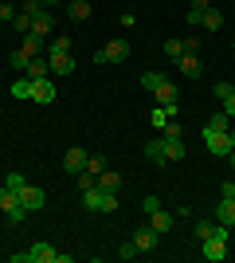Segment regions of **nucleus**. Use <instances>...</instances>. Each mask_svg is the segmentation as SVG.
<instances>
[{
	"instance_id": "nucleus-1",
	"label": "nucleus",
	"mask_w": 235,
	"mask_h": 263,
	"mask_svg": "<svg viewBox=\"0 0 235 263\" xmlns=\"http://www.w3.org/2000/svg\"><path fill=\"white\" fill-rule=\"evenodd\" d=\"M4 185L16 189V197H20V204H24L28 212H39V209L47 204V193H44V189H35V185H28L20 173H8V181H4Z\"/></svg>"
},
{
	"instance_id": "nucleus-2",
	"label": "nucleus",
	"mask_w": 235,
	"mask_h": 263,
	"mask_svg": "<svg viewBox=\"0 0 235 263\" xmlns=\"http://www.w3.org/2000/svg\"><path fill=\"white\" fill-rule=\"evenodd\" d=\"M12 263H59V252L55 248H51V243H32V248H28V252H16L12 255Z\"/></svg>"
},
{
	"instance_id": "nucleus-3",
	"label": "nucleus",
	"mask_w": 235,
	"mask_h": 263,
	"mask_svg": "<svg viewBox=\"0 0 235 263\" xmlns=\"http://www.w3.org/2000/svg\"><path fill=\"white\" fill-rule=\"evenodd\" d=\"M0 212H4V216H8L12 224H20V220H24V212H28V209L20 204V197H16V189H8V185L0 189Z\"/></svg>"
},
{
	"instance_id": "nucleus-4",
	"label": "nucleus",
	"mask_w": 235,
	"mask_h": 263,
	"mask_svg": "<svg viewBox=\"0 0 235 263\" xmlns=\"http://www.w3.org/2000/svg\"><path fill=\"white\" fill-rule=\"evenodd\" d=\"M122 59H130V44H125V40H110V44L94 55V63H122Z\"/></svg>"
},
{
	"instance_id": "nucleus-5",
	"label": "nucleus",
	"mask_w": 235,
	"mask_h": 263,
	"mask_svg": "<svg viewBox=\"0 0 235 263\" xmlns=\"http://www.w3.org/2000/svg\"><path fill=\"white\" fill-rule=\"evenodd\" d=\"M204 145H208L216 157H227V154H231V142H227V134H220V130H204Z\"/></svg>"
},
{
	"instance_id": "nucleus-6",
	"label": "nucleus",
	"mask_w": 235,
	"mask_h": 263,
	"mask_svg": "<svg viewBox=\"0 0 235 263\" xmlns=\"http://www.w3.org/2000/svg\"><path fill=\"white\" fill-rule=\"evenodd\" d=\"M63 169H67V173H82V169H87V149H82V145H71L67 154H63Z\"/></svg>"
},
{
	"instance_id": "nucleus-7",
	"label": "nucleus",
	"mask_w": 235,
	"mask_h": 263,
	"mask_svg": "<svg viewBox=\"0 0 235 263\" xmlns=\"http://www.w3.org/2000/svg\"><path fill=\"white\" fill-rule=\"evenodd\" d=\"M157 240H161V232L149 228V224H141V228H134V243H137V252H153Z\"/></svg>"
},
{
	"instance_id": "nucleus-8",
	"label": "nucleus",
	"mask_w": 235,
	"mask_h": 263,
	"mask_svg": "<svg viewBox=\"0 0 235 263\" xmlns=\"http://www.w3.org/2000/svg\"><path fill=\"white\" fill-rule=\"evenodd\" d=\"M204 243V259H208V263H220V259H227V243L224 240H200Z\"/></svg>"
},
{
	"instance_id": "nucleus-9",
	"label": "nucleus",
	"mask_w": 235,
	"mask_h": 263,
	"mask_svg": "<svg viewBox=\"0 0 235 263\" xmlns=\"http://www.w3.org/2000/svg\"><path fill=\"white\" fill-rule=\"evenodd\" d=\"M32 99H35V102H44V106H47V102H55V83H51V75H47V79H35Z\"/></svg>"
},
{
	"instance_id": "nucleus-10",
	"label": "nucleus",
	"mask_w": 235,
	"mask_h": 263,
	"mask_svg": "<svg viewBox=\"0 0 235 263\" xmlns=\"http://www.w3.org/2000/svg\"><path fill=\"white\" fill-rule=\"evenodd\" d=\"M51 28H55V20H51V12L44 8V12L32 20V32H28V35H39V40H47V35H51Z\"/></svg>"
},
{
	"instance_id": "nucleus-11",
	"label": "nucleus",
	"mask_w": 235,
	"mask_h": 263,
	"mask_svg": "<svg viewBox=\"0 0 235 263\" xmlns=\"http://www.w3.org/2000/svg\"><path fill=\"white\" fill-rule=\"evenodd\" d=\"M47 63H51V75H71V71H75V59H71V51H63V55H47Z\"/></svg>"
},
{
	"instance_id": "nucleus-12",
	"label": "nucleus",
	"mask_w": 235,
	"mask_h": 263,
	"mask_svg": "<svg viewBox=\"0 0 235 263\" xmlns=\"http://www.w3.org/2000/svg\"><path fill=\"white\" fill-rule=\"evenodd\" d=\"M216 220L227 224V228L235 224V197H220V204H216Z\"/></svg>"
},
{
	"instance_id": "nucleus-13",
	"label": "nucleus",
	"mask_w": 235,
	"mask_h": 263,
	"mask_svg": "<svg viewBox=\"0 0 235 263\" xmlns=\"http://www.w3.org/2000/svg\"><path fill=\"white\" fill-rule=\"evenodd\" d=\"M145 157L153 165H165L168 157H165V138H149V145H145Z\"/></svg>"
},
{
	"instance_id": "nucleus-14",
	"label": "nucleus",
	"mask_w": 235,
	"mask_h": 263,
	"mask_svg": "<svg viewBox=\"0 0 235 263\" xmlns=\"http://www.w3.org/2000/svg\"><path fill=\"white\" fill-rule=\"evenodd\" d=\"M82 209H87V212H98V209H102V189H98V185L82 189Z\"/></svg>"
},
{
	"instance_id": "nucleus-15",
	"label": "nucleus",
	"mask_w": 235,
	"mask_h": 263,
	"mask_svg": "<svg viewBox=\"0 0 235 263\" xmlns=\"http://www.w3.org/2000/svg\"><path fill=\"white\" fill-rule=\"evenodd\" d=\"M24 75L32 79V83H35V79H47V75H51V63H47V59H32V63L24 67Z\"/></svg>"
},
{
	"instance_id": "nucleus-16",
	"label": "nucleus",
	"mask_w": 235,
	"mask_h": 263,
	"mask_svg": "<svg viewBox=\"0 0 235 263\" xmlns=\"http://www.w3.org/2000/svg\"><path fill=\"white\" fill-rule=\"evenodd\" d=\"M165 138V157L168 161H180L184 157V138H168V134H161Z\"/></svg>"
},
{
	"instance_id": "nucleus-17",
	"label": "nucleus",
	"mask_w": 235,
	"mask_h": 263,
	"mask_svg": "<svg viewBox=\"0 0 235 263\" xmlns=\"http://www.w3.org/2000/svg\"><path fill=\"white\" fill-rule=\"evenodd\" d=\"M180 75L184 79H200V59H196V55H180Z\"/></svg>"
},
{
	"instance_id": "nucleus-18",
	"label": "nucleus",
	"mask_w": 235,
	"mask_h": 263,
	"mask_svg": "<svg viewBox=\"0 0 235 263\" xmlns=\"http://www.w3.org/2000/svg\"><path fill=\"white\" fill-rule=\"evenodd\" d=\"M200 28H204V32H216V28H224V12H220V8H208V12L200 16Z\"/></svg>"
},
{
	"instance_id": "nucleus-19",
	"label": "nucleus",
	"mask_w": 235,
	"mask_h": 263,
	"mask_svg": "<svg viewBox=\"0 0 235 263\" xmlns=\"http://www.w3.org/2000/svg\"><path fill=\"white\" fill-rule=\"evenodd\" d=\"M149 228H157L161 236H165L168 228H173V216H168L165 209H157V212H149Z\"/></svg>"
},
{
	"instance_id": "nucleus-20",
	"label": "nucleus",
	"mask_w": 235,
	"mask_h": 263,
	"mask_svg": "<svg viewBox=\"0 0 235 263\" xmlns=\"http://www.w3.org/2000/svg\"><path fill=\"white\" fill-rule=\"evenodd\" d=\"M165 83H168L165 71H145V75H141V87H145V90H161Z\"/></svg>"
},
{
	"instance_id": "nucleus-21",
	"label": "nucleus",
	"mask_w": 235,
	"mask_h": 263,
	"mask_svg": "<svg viewBox=\"0 0 235 263\" xmlns=\"http://www.w3.org/2000/svg\"><path fill=\"white\" fill-rule=\"evenodd\" d=\"M32 90H35V83L28 75H20L16 83H12V99H32Z\"/></svg>"
},
{
	"instance_id": "nucleus-22",
	"label": "nucleus",
	"mask_w": 235,
	"mask_h": 263,
	"mask_svg": "<svg viewBox=\"0 0 235 263\" xmlns=\"http://www.w3.org/2000/svg\"><path fill=\"white\" fill-rule=\"evenodd\" d=\"M208 8H212V0H192V4H188V24H192V28H200V16Z\"/></svg>"
},
{
	"instance_id": "nucleus-23",
	"label": "nucleus",
	"mask_w": 235,
	"mask_h": 263,
	"mask_svg": "<svg viewBox=\"0 0 235 263\" xmlns=\"http://www.w3.org/2000/svg\"><path fill=\"white\" fill-rule=\"evenodd\" d=\"M20 51H24V55H32V59H39V55H44V40H39V35H24Z\"/></svg>"
},
{
	"instance_id": "nucleus-24",
	"label": "nucleus",
	"mask_w": 235,
	"mask_h": 263,
	"mask_svg": "<svg viewBox=\"0 0 235 263\" xmlns=\"http://www.w3.org/2000/svg\"><path fill=\"white\" fill-rule=\"evenodd\" d=\"M98 189L102 193H118V189H122V177L114 173V169H106V173L98 177Z\"/></svg>"
},
{
	"instance_id": "nucleus-25",
	"label": "nucleus",
	"mask_w": 235,
	"mask_h": 263,
	"mask_svg": "<svg viewBox=\"0 0 235 263\" xmlns=\"http://www.w3.org/2000/svg\"><path fill=\"white\" fill-rule=\"evenodd\" d=\"M153 95H157V106H168V102H177V83L168 79L165 87H161V90H153Z\"/></svg>"
},
{
	"instance_id": "nucleus-26",
	"label": "nucleus",
	"mask_w": 235,
	"mask_h": 263,
	"mask_svg": "<svg viewBox=\"0 0 235 263\" xmlns=\"http://www.w3.org/2000/svg\"><path fill=\"white\" fill-rule=\"evenodd\" d=\"M71 20H90V12H94V8H90V0H71Z\"/></svg>"
},
{
	"instance_id": "nucleus-27",
	"label": "nucleus",
	"mask_w": 235,
	"mask_h": 263,
	"mask_svg": "<svg viewBox=\"0 0 235 263\" xmlns=\"http://www.w3.org/2000/svg\"><path fill=\"white\" fill-rule=\"evenodd\" d=\"M87 173L98 181V177L106 173V157H102V154H90V157H87Z\"/></svg>"
},
{
	"instance_id": "nucleus-28",
	"label": "nucleus",
	"mask_w": 235,
	"mask_h": 263,
	"mask_svg": "<svg viewBox=\"0 0 235 263\" xmlns=\"http://www.w3.org/2000/svg\"><path fill=\"white\" fill-rule=\"evenodd\" d=\"M32 20H35L32 12H16V20H12V32H20V35H28V32H32Z\"/></svg>"
},
{
	"instance_id": "nucleus-29",
	"label": "nucleus",
	"mask_w": 235,
	"mask_h": 263,
	"mask_svg": "<svg viewBox=\"0 0 235 263\" xmlns=\"http://www.w3.org/2000/svg\"><path fill=\"white\" fill-rule=\"evenodd\" d=\"M204 130H220V134H227V130H231V118L220 110V114H212V118H208V126H204Z\"/></svg>"
},
{
	"instance_id": "nucleus-30",
	"label": "nucleus",
	"mask_w": 235,
	"mask_h": 263,
	"mask_svg": "<svg viewBox=\"0 0 235 263\" xmlns=\"http://www.w3.org/2000/svg\"><path fill=\"white\" fill-rule=\"evenodd\" d=\"M63 51H71V40H67V35H55L51 47H47V55H63Z\"/></svg>"
},
{
	"instance_id": "nucleus-31",
	"label": "nucleus",
	"mask_w": 235,
	"mask_h": 263,
	"mask_svg": "<svg viewBox=\"0 0 235 263\" xmlns=\"http://www.w3.org/2000/svg\"><path fill=\"white\" fill-rule=\"evenodd\" d=\"M165 55L168 59H180L184 55V40H165Z\"/></svg>"
},
{
	"instance_id": "nucleus-32",
	"label": "nucleus",
	"mask_w": 235,
	"mask_h": 263,
	"mask_svg": "<svg viewBox=\"0 0 235 263\" xmlns=\"http://www.w3.org/2000/svg\"><path fill=\"white\" fill-rule=\"evenodd\" d=\"M8 63H12V67H16V71H24V67L32 63V55H24V51H20V47H16V51H12V55H8Z\"/></svg>"
},
{
	"instance_id": "nucleus-33",
	"label": "nucleus",
	"mask_w": 235,
	"mask_h": 263,
	"mask_svg": "<svg viewBox=\"0 0 235 263\" xmlns=\"http://www.w3.org/2000/svg\"><path fill=\"white\" fill-rule=\"evenodd\" d=\"M165 122H168V110L165 106H157L153 114H149V126H157V130H165Z\"/></svg>"
},
{
	"instance_id": "nucleus-34",
	"label": "nucleus",
	"mask_w": 235,
	"mask_h": 263,
	"mask_svg": "<svg viewBox=\"0 0 235 263\" xmlns=\"http://www.w3.org/2000/svg\"><path fill=\"white\" fill-rule=\"evenodd\" d=\"M192 232H196V240H208V236H212V220H196Z\"/></svg>"
},
{
	"instance_id": "nucleus-35",
	"label": "nucleus",
	"mask_w": 235,
	"mask_h": 263,
	"mask_svg": "<svg viewBox=\"0 0 235 263\" xmlns=\"http://www.w3.org/2000/svg\"><path fill=\"white\" fill-rule=\"evenodd\" d=\"M98 212H118V193H102V209Z\"/></svg>"
},
{
	"instance_id": "nucleus-36",
	"label": "nucleus",
	"mask_w": 235,
	"mask_h": 263,
	"mask_svg": "<svg viewBox=\"0 0 235 263\" xmlns=\"http://www.w3.org/2000/svg\"><path fill=\"white\" fill-rule=\"evenodd\" d=\"M137 255H141V252H137V243H134V240L118 248V259H137Z\"/></svg>"
},
{
	"instance_id": "nucleus-37",
	"label": "nucleus",
	"mask_w": 235,
	"mask_h": 263,
	"mask_svg": "<svg viewBox=\"0 0 235 263\" xmlns=\"http://www.w3.org/2000/svg\"><path fill=\"white\" fill-rule=\"evenodd\" d=\"M212 95H216V99H220V102H224L227 95H231V83H216V87H212Z\"/></svg>"
},
{
	"instance_id": "nucleus-38",
	"label": "nucleus",
	"mask_w": 235,
	"mask_h": 263,
	"mask_svg": "<svg viewBox=\"0 0 235 263\" xmlns=\"http://www.w3.org/2000/svg\"><path fill=\"white\" fill-rule=\"evenodd\" d=\"M16 20V8H12V4H0V24H12Z\"/></svg>"
},
{
	"instance_id": "nucleus-39",
	"label": "nucleus",
	"mask_w": 235,
	"mask_h": 263,
	"mask_svg": "<svg viewBox=\"0 0 235 263\" xmlns=\"http://www.w3.org/2000/svg\"><path fill=\"white\" fill-rule=\"evenodd\" d=\"M141 209H145V216H149V212L161 209V200H157V197H145V200H141Z\"/></svg>"
},
{
	"instance_id": "nucleus-40",
	"label": "nucleus",
	"mask_w": 235,
	"mask_h": 263,
	"mask_svg": "<svg viewBox=\"0 0 235 263\" xmlns=\"http://www.w3.org/2000/svg\"><path fill=\"white\" fill-rule=\"evenodd\" d=\"M224 114L235 122V95H227V99H224Z\"/></svg>"
},
{
	"instance_id": "nucleus-41",
	"label": "nucleus",
	"mask_w": 235,
	"mask_h": 263,
	"mask_svg": "<svg viewBox=\"0 0 235 263\" xmlns=\"http://www.w3.org/2000/svg\"><path fill=\"white\" fill-rule=\"evenodd\" d=\"M196 47H200V40H196V35H184V51L196 55Z\"/></svg>"
},
{
	"instance_id": "nucleus-42",
	"label": "nucleus",
	"mask_w": 235,
	"mask_h": 263,
	"mask_svg": "<svg viewBox=\"0 0 235 263\" xmlns=\"http://www.w3.org/2000/svg\"><path fill=\"white\" fill-rule=\"evenodd\" d=\"M220 197H235V181H224V185H220Z\"/></svg>"
},
{
	"instance_id": "nucleus-43",
	"label": "nucleus",
	"mask_w": 235,
	"mask_h": 263,
	"mask_svg": "<svg viewBox=\"0 0 235 263\" xmlns=\"http://www.w3.org/2000/svg\"><path fill=\"white\" fill-rule=\"evenodd\" d=\"M227 142H231V149H235V126H231V130H227Z\"/></svg>"
},
{
	"instance_id": "nucleus-44",
	"label": "nucleus",
	"mask_w": 235,
	"mask_h": 263,
	"mask_svg": "<svg viewBox=\"0 0 235 263\" xmlns=\"http://www.w3.org/2000/svg\"><path fill=\"white\" fill-rule=\"evenodd\" d=\"M227 161H231V169H235V149H231V154H227Z\"/></svg>"
},
{
	"instance_id": "nucleus-45",
	"label": "nucleus",
	"mask_w": 235,
	"mask_h": 263,
	"mask_svg": "<svg viewBox=\"0 0 235 263\" xmlns=\"http://www.w3.org/2000/svg\"><path fill=\"white\" fill-rule=\"evenodd\" d=\"M44 4H59V0H44Z\"/></svg>"
},
{
	"instance_id": "nucleus-46",
	"label": "nucleus",
	"mask_w": 235,
	"mask_h": 263,
	"mask_svg": "<svg viewBox=\"0 0 235 263\" xmlns=\"http://www.w3.org/2000/svg\"><path fill=\"white\" fill-rule=\"evenodd\" d=\"M231 47H235V40H231Z\"/></svg>"
}]
</instances>
